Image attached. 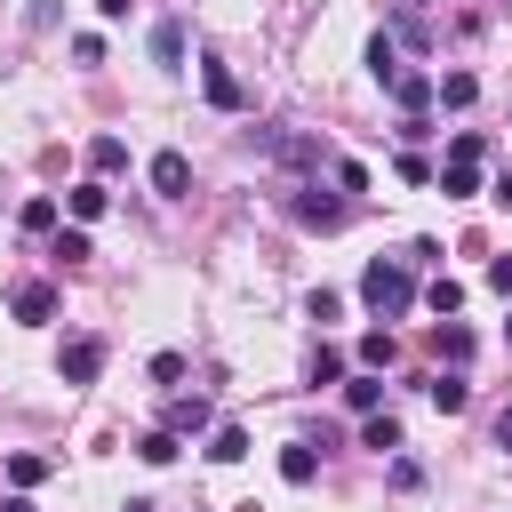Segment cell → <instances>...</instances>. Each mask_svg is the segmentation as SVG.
I'll return each mask as SVG.
<instances>
[{
  "label": "cell",
  "instance_id": "1",
  "mask_svg": "<svg viewBox=\"0 0 512 512\" xmlns=\"http://www.w3.org/2000/svg\"><path fill=\"white\" fill-rule=\"evenodd\" d=\"M360 304H368L376 320H400V312L416 304V264H408V256H368V272H360Z\"/></svg>",
  "mask_w": 512,
  "mask_h": 512
},
{
  "label": "cell",
  "instance_id": "2",
  "mask_svg": "<svg viewBox=\"0 0 512 512\" xmlns=\"http://www.w3.org/2000/svg\"><path fill=\"white\" fill-rule=\"evenodd\" d=\"M96 368H104V336H72V344L56 352V376H64V384H96Z\"/></svg>",
  "mask_w": 512,
  "mask_h": 512
},
{
  "label": "cell",
  "instance_id": "3",
  "mask_svg": "<svg viewBox=\"0 0 512 512\" xmlns=\"http://www.w3.org/2000/svg\"><path fill=\"white\" fill-rule=\"evenodd\" d=\"M256 152L264 160H288V168H312L320 160V144L312 136H288V128H256Z\"/></svg>",
  "mask_w": 512,
  "mask_h": 512
},
{
  "label": "cell",
  "instance_id": "4",
  "mask_svg": "<svg viewBox=\"0 0 512 512\" xmlns=\"http://www.w3.org/2000/svg\"><path fill=\"white\" fill-rule=\"evenodd\" d=\"M144 176H152V192H160V200H184V192H192V160H184V152H152V168H144Z\"/></svg>",
  "mask_w": 512,
  "mask_h": 512
},
{
  "label": "cell",
  "instance_id": "5",
  "mask_svg": "<svg viewBox=\"0 0 512 512\" xmlns=\"http://www.w3.org/2000/svg\"><path fill=\"white\" fill-rule=\"evenodd\" d=\"M296 224H304V232H336V224H344V200H328V192H296Z\"/></svg>",
  "mask_w": 512,
  "mask_h": 512
},
{
  "label": "cell",
  "instance_id": "6",
  "mask_svg": "<svg viewBox=\"0 0 512 512\" xmlns=\"http://www.w3.org/2000/svg\"><path fill=\"white\" fill-rule=\"evenodd\" d=\"M8 312H16V320H48V312H56V288H48V280H16V288H8Z\"/></svg>",
  "mask_w": 512,
  "mask_h": 512
},
{
  "label": "cell",
  "instance_id": "7",
  "mask_svg": "<svg viewBox=\"0 0 512 512\" xmlns=\"http://www.w3.org/2000/svg\"><path fill=\"white\" fill-rule=\"evenodd\" d=\"M168 432L184 440V432H216V408L200 400V392H184V400H168Z\"/></svg>",
  "mask_w": 512,
  "mask_h": 512
},
{
  "label": "cell",
  "instance_id": "8",
  "mask_svg": "<svg viewBox=\"0 0 512 512\" xmlns=\"http://www.w3.org/2000/svg\"><path fill=\"white\" fill-rule=\"evenodd\" d=\"M424 400H432V408H440V416H464V408H472V384H464V376H448V368H440V376H432V384H424Z\"/></svg>",
  "mask_w": 512,
  "mask_h": 512
},
{
  "label": "cell",
  "instance_id": "9",
  "mask_svg": "<svg viewBox=\"0 0 512 512\" xmlns=\"http://www.w3.org/2000/svg\"><path fill=\"white\" fill-rule=\"evenodd\" d=\"M200 88H208V104H216V112H240V104H248V88H240L224 64H208V72H200Z\"/></svg>",
  "mask_w": 512,
  "mask_h": 512
},
{
  "label": "cell",
  "instance_id": "10",
  "mask_svg": "<svg viewBox=\"0 0 512 512\" xmlns=\"http://www.w3.org/2000/svg\"><path fill=\"white\" fill-rule=\"evenodd\" d=\"M384 88H392V104H400V112H408V120H416V112H424V104H432V80H424V72H392V80H384Z\"/></svg>",
  "mask_w": 512,
  "mask_h": 512
},
{
  "label": "cell",
  "instance_id": "11",
  "mask_svg": "<svg viewBox=\"0 0 512 512\" xmlns=\"http://www.w3.org/2000/svg\"><path fill=\"white\" fill-rule=\"evenodd\" d=\"M432 184H440L448 200H472V192H480V160H440V176H432Z\"/></svg>",
  "mask_w": 512,
  "mask_h": 512
},
{
  "label": "cell",
  "instance_id": "12",
  "mask_svg": "<svg viewBox=\"0 0 512 512\" xmlns=\"http://www.w3.org/2000/svg\"><path fill=\"white\" fill-rule=\"evenodd\" d=\"M392 360H400V336H392V328H368V336H360V368H368V376H384Z\"/></svg>",
  "mask_w": 512,
  "mask_h": 512
},
{
  "label": "cell",
  "instance_id": "13",
  "mask_svg": "<svg viewBox=\"0 0 512 512\" xmlns=\"http://www.w3.org/2000/svg\"><path fill=\"white\" fill-rule=\"evenodd\" d=\"M312 472H320L312 440H288V448H280V480H288V488H312Z\"/></svg>",
  "mask_w": 512,
  "mask_h": 512
},
{
  "label": "cell",
  "instance_id": "14",
  "mask_svg": "<svg viewBox=\"0 0 512 512\" xmlns=\"http://www.w3.org/2000/svg\"><path fill=\"white\" fill-rule=\"evenodd\" d=\"M152 64H168V72L184 64V24H176V16H160V24H152Z\"/></svg>",
  "mask_w": 512,
  "mask_h": 512
},
{
  "label": "cell",
  "instance_id": "15",
  "mask_svg": "<svg viewBox=\"0 0 512 512\" xmlns=\"http://www.w3.org/2000/svg\"><path fill=\"white\" fill-rule=\"evenodd\" d=\"M472 96H480V80H472V72H440V80H432V104H448V112H464Z\"/></svg>",
  "mask_w": 512,
  "mask_h": 512
},
{
  "label": "cell",
  "instance_id": "16",
  "mask_svg": "<svg viewBox=\"0 0 512 512\" xmlns=\"http://www.w3.org/2000/svg\"><path fill=\"white\" fill-rule=\"evenodd\" d=\"M416 296H424L432 312H456V304H464V280H456V272H440V280H424Z\"/></svg>",
  "mask_w": 512,
  "mask_h": 512
},
{
  "label": "cell",
  "instance_id": "17",
  "mask_svg": "<svg viewBox=\"0 0 512 512\" xmlns=\"http://www.w3.org/2000/svg\"><path fill=\"white\" fill-rule=\"evenodd\" d=\"M208 456H216V464H240V456H248V432H240V424H216V432H208Z\"/></svg>",
  "mask_w": 512,
  "mask_h": 512
},
{
  "label": "cell",
  "instance_id": "18",
  "mask_svg": "<svg viewBox=\"0 0 512 512\" xmlns=\"http://www.w3.org/2000/svg\"><path fill=\"white\" fill-rule=\"evenodd\" d=\"M368 72H376V80H392V72H400V40H392V32H376V40H368Z\"/></svg>",
  "mask_w": 512,
  "mask_h": 512
},
{
  "label": "cell",
  "instance_id": "19",
  "mask_svg": "<svg viewBox=\"0 0 512 512\" xmlns=\"http://www.w3.org/2000/svg\"><path fill=\"white\" fill-rule=\"evenodd\" d=\"M88 168H96V176L128 168V144H120V136H96V144H88Z\"/></svg>",
  "mask_w": 512,
  "mask_h": 512
},
{
  "label": "cell",
  "instance_id": "20",
  "mask_svg": "<svg viewBox=\"0 0 512 512\" xmlns=\"http://www.w3.org/2000/svg\"><path fill=\"white\" fill-rule=\"evenodd\" d=\"M64 208H72V216H80V224H96V216H104V208H112V192H104V184H80V192H72V200H64Z\"/></svg>",
  "mask_w": 512,
  "mask_h": 512
},
{
  "label": "cell",
  "instance_id": "21",
  "mask_svg": "<svg viewBox=\"0 0 512 512\" xmlns=\"http://www.w3.org/2000/svg\"><path fill=\"white\" fill-rule=\"evenodd\" d=\"M432 344H440V360H472V328H456V320H440Z\"/></svg>",
  "mask_w": 512,
  "mask_h": 512
},
{
  "label": "cell",
  "instance_id": "22",
  "mask_svg": "<svg viewBox=\"0 0 512 512\" xmlns=\"http://www.w3.org/2000/svg\"><path fill=\"white\" fill-rule=\"evenodd\" d=\"M176 448H184V440H176V432H168V424H160V432H144V440H136V456H144V464H176Z\"/></svg>",
  "mask_w": 512,
  "mask_h": 512
},
{
  "label": "cell",
  "instance_id": "23",
  "mask_svg": "<svg viewBox=\"0 0 512 512\" xmlns=\"http://www.w3.org/2000/svg\"><path fill=\"white\" fill-rule=\"evenodd\" d=\"M8 480H16V488H40V480H48V456L16 448V456H8Z\"/></svg>",
  "mask_w": 512,
  "mask_h": 512
},
{
  "label": "cell",
  "instance_id": "24",
  "mask_svg": "<svg viewBox=\"0 0 512 512\" xmlns=\"http://www.w3.org/2000/svg\"><path fill=\"white\" fill-rule=\"evenodd\" d=\"M344 400H352V408H360V416H376V400H384V384H376V376H368V368H360V376H352V384H344Z\"/></svg>",
  "mask_w": 512,
  "mask_h": 512
},
{
  "label": "cell",
  "instance_id": "25",
  "mask_svg": "<svg viewBox=\"0 0 512 512\" xmlns=\"http://www.w3.org/2000/svg\"><path fill=\"white\" fill-rule=\"evenodd\" d=\"M448 160H488V136H480V128H456V136H448Z\"/></svg>",
  "mask_w": 512,
  "mask_h": 512
},
{
  "label": "cell",
  "instance_id": "26",
  "mask_svg": "<svg viewBox=\"0 0 512 512\" xmlns=\"http://www.w3.org/2000/svg\"><path fill=\"white\" fill-rule=\"evenodd\" d=\"M360 440H368V448H400V424H392V416H384V408H376V416H368V424H360Z\"/></svg>",
  "mask_w": 512,
  "mask_h": 512
},
{
  "label": "cell",
  "instance_id": "27",
  "mask_svg": "<svg viewBox=\"0 0 512 512\" xmlns=\"http://www.w3.org/2000/svg\"><path fill=\"white\" fill-rule=\"evenodd\" d=\"M24 232H56V200H48V192L24 200Z\"/></svg>",
  "mask_w": 512,
  "mask_h": 512
},
{
  "label": "cell",
  "instance_id": "28",
  "mask_svg": "<svg viewBox=\"0 0 512 512\" xmlns=\"http://www.w3.org/2000/svg\"><path fill=\"white\" fill-rule=\"evenodd\" d=\"M336 376H344V352L320 344V352H312V384H336Z\"/></svg>",
  "mask_w": 512,
  "mask_h": 512
},
{
  "label": "cell",
  "instance_id": "29",
  "mask_svg": "<svg viewBox=\"0 0 512 512\" xmlns=\"http://www.w3.org/2000/svg\"><path fill=\"white\" fill-rule=\"evenodd\" d=\"M48 256H64V264H88V232H56V248Z\"/></svg>",
  "mask_w": 512,
  "mask_h": 512
},
{
  "label": "cell",
  "instance_id": "30",
  "mask_svg": "<svg viewBox=\"0 0 512 512\" xmlns=\"http://www.w3.org/2000/svg\"><path fill=\"white\" fill-rule=\"evenodd\" d=\"M488 288H496V296H512V256H496V264H488Z\"/></svg>",
  "mask_w": 512,
  "mask_h": 512
},
{
  "label": "cell",
  "instance_id": "31",
  "mask_svg": "<svg viewBox=\"0 0 512 512\" xmlns=\"http://www.w3.org/2000/svg\"><path fill=\"white\" fill-rule=\"evenodd\" d=\"M488 200H496V208H512V168H504V176L488 184Z\"/></svg>",
  "mask_w": 512,
  "mask_h": 512
},
{
  "label": "cell",
  "instance_id": "32",
  "mask_svg": "<svg viewBox=\"0 0 512 512\" xmlns=\"http://www.w3.org/2000/svg\"><path fill=\"white\" fill-rule=\"evenodd\" d=\"M496 448H512V408H504V416H496Z\"/></svg>",
  "mask_w": 512,
  "mask_h": 512
},
{
  "label": "cell",
  "instance_id": "33",
  "mask_svg": "<svg viewBox=\"0 0 512 512\" xmlns=\"http://www.w3.org/2000/svg\"><path fill=\"white\" fill-rule=\"evenodd\" d=\"M0 512H32V504H24V488H16V496H0Z\"/></svg>",
  "mask_w": 512,
  "mask_h": 512
},
{
  "label": "cell",
  "instance_id": "34",
  "mask_svg": "<svg viewBox=\"0 0 512 512\" xmlns=\"http://www.w3.org/2000/svg\"><path fill=\"white\" fill-rule=\"evenodd\" d=\"M96 8H104V16H128V0H96Z\"/></svg>",
  "mask_w": 512,
  "mask_h": 512
},
{
  "label": "cell",
  "instance_id": "35",
  "mask_svg": "<svg viewBox=\"0 0 512 512\" xmlns=\"http://www.w3.org/2000/svg\"><path fill=\"white\" fill-rule=\"evenodd\" d=\"M408 8H432V0H408Z\"/></svg>",
  "mask_w": 512,
  "mask_h": 512
},
{
  "label": "cell",
  "instance_id": "36",
  "mask_svg": "<svg viewBox=\"0 0 512 512\" xmlns=\"http://www.w3.org/2000/svg\"><path fill=\"white\" fill-rule=\"evenodd\" d=\"M504 336H512V320H504Z\"/></svg>",
  "mask_w": 512,
  "mask_h": 512
}]
</instances>
